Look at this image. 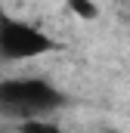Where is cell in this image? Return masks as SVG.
Returning a JSON list of instances; mask_svg holds the SVG:
<instances>
[{"label": "cell", "mask_w": 130, "mask_h": 133, "mask_svg": "<svg viewBox=\"0 0 130 133\" xmlns=\"http://www.w3.org/2000/svg\"><path fill=\"white\" fill-rule=\"evenodd\" d=\"M59 50V40H53L37 25L16 19L12 12L0 9V59L3 62H28V59H43Z\"/></svg>", "instance_id": "cell-2"}, {"label": "cell", "mask_w": 130, "mask_h": 133, "mask_svg": "<svg viewBox=\"0 0 130 133\" xmlns=\"http://www.w3.org/2000/svg\"><path fill=\"white\" fill-rule=\"evenodd\" d=\"M62 105H65V93L59 87H53L50 81H43V77H9V81H0V111L16 118V124L50 118Z\"/></svg>", "instance_id": "cell-1"}, {"label": "cell", "mask_w": 130, "mask_h": 133, "mask_svg": "<svg viewBox=\"0 0 130 133\" xmlns=\"http://www.w3.org/2000/svg\"><path fill=\"white\" fill-rule=\"evenodd\" d=\"M68 3V12L81 22H96L99 19V3L96 0H65Z\"/></svg>", "instance_id": "cell-3"}, {"label": "cell", "mask_w": 130, "mask_h": 133, "mask_svg": "<svg viewBox=\"0 0 130 133\" xmlns=\"http://www.w3.org/2000/svg\"><path fill=\"white\" fill-rule=\"evenodd\" d=\"M19 133H65V130L50 118H37V121H22Z\"/></svg>", "instance_id": "cell-4"}]
</instances>
